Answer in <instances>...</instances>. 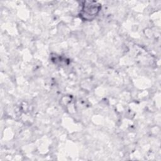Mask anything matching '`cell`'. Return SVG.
<instances>
[{
	"label": "cell",
	"instance_id": "6da1fadb",
	"mask_svg": "<svg viewBox=\"0 0 161 161\" xmlns=\"http://www.w3.org/2000/svg\"><path fill=\"white\" fill-rule=\"evenodd\" d=\"M101 5L95 2H85L81 8L80 16L86 21H91L98 14Z\"/></svg>",
	"mask_w": 161,
	"mask_h": 161
}]
</instances>
